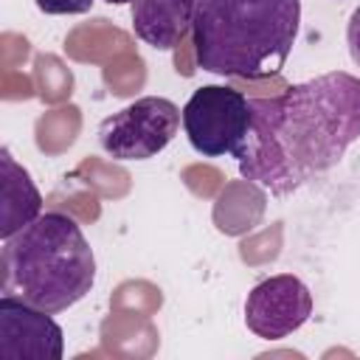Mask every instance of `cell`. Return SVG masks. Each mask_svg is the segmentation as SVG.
<instances>
[{
    "label": "cell",
    "mask_w": 360,
    "mask_h": 360,
    "mask_svg": "<svg viewBox=\"0 0 360 360\" xmlns=\"http://www.w3.org/2000/svg\"><path fill=\"white\" fill-rule=\"evenodd\" d=\"M360 138V76L321 73L270 98H250V129L236 152L239 174L287 197L340 163Z\"/></svg>",
    "instance_id": "cell-1"
},
{
    "label": "cell",
    "mask_w": 360,
    "mask_h": 360,
    "mask_svg": "<svg viewBox=\"0 0 360 360\" xmlns=\"http://www.w3.org/2000/svg\"><path fill=\"white\" fill-rule=\"evenodd\" d=\"M301 25V0H200L191 39L197 65L231 79L278 76Z\"/></svg>",
    "instance_id": "cell-2"
},
{
    "label": "cell",
    "mask_w": 360,
    "mask_h": 360,
    "mask_svg": "<svg viewBox=\"0 0 360 360\" xmlns=\"http://www.w3.org/2000/svg\"><path fill=\"white\" fill-rule=\"evenodd\" d=\"M3 295L62 312L79 304L96 281V256L79 222L62 211H45L3 239Z\"/></svg>",
    "instance_id": "cell-3"
},
{
    "label": "cell",
    "mask_w": 360,
    "mask_h": 360,
    "mask_svg": "<svg viewBox=\"0 0 360 360\" xmlns=\"http://www.w3.org/2000/svg\"><path fill=\"white\" fill-rule=\"evenodd\" d=\"M183 129L202 158H236L250 129V98L225 84H202L183 107Z\"/></svg>",
    "instance_id": "cell-4"
},
{
    "label": "cell",
    "mask_w": 360,
    "mask_h": 360,
    "mask_svg": "<svg viewBox=\"0 0 360 360\" xmlns=\"http://www.w3.org/2000/svg\"><path fill=\"white\" fill-rule=\"evenodd\" d=\"M183 124V110L163 96H143L98 124V143L112 160H149Z\"/></svg>",
    "instance_id": "cell-5"
},
{
    "label": "cell",
    "mask_w": 360,
    "mask_h": 360,
    "mask_svg": "<svg viewBox=\"0 0 360 360\" xmlns=\"http://www.w3.org/2000/svg\"><path fill=\"white\" fill-rule=\"evenodd\" d=\"M312 315L309 287L292 276L278 273L259 281L245 298V323L262 340H281L301 329Z\"/></svg>",
    "instance_id": "cell-6"
},
{
    "label": "cell",
    "mask_w": 360,
    "mask_h": 360,
    "mask_svg": "<svg viewBox=\"0 0 360 360\" xmlns=\"http://www.w3.org/2000/svg\"><path fill=\"white\" fill-rule=\"evenodd\" d=\"M65 335L51 312L17 295H0V357L3 360H62Z\"/></svg>",
    "instance_id": "cell-7"
},
{
    "label": "cell",
    "mask_w": 360,
    "mask_h": 360,
    "mask_svg": "<svg viewBox=\"0 0 360 360\" xmlns=\"http://www.w3.org/2000/svg\"><path fill=\"white\" fill-rule=\"evenodd\" d=\"M200 0H132V31L155 51H172L191 31Z\"/></svg>",
    "instance_id": "cell-8"
},
{
    "label": "cell",
    "mask_w": 360,
    "mask_h": 360,
    "mask_svg": "<svg viewBox=\"0 0 360 360\" xmlns=\"http://www.w3.org/2000/svg\"><path fill=\"white\" fill-rule=\"evenodd\" d=\"M0 163H3V225H0V236L8 239L11 233H17L20 228H25L28 222H34L42 214V197H39L37 186L31 183V174L14 163L8 149L0 152Z\"/></svg>",
    "instance_id": "cell-9"
},
{
    "label": "cell",
    "mask_w": 360,
    "mask_h": 360,
    "mask_svg": "<svg viewBox=\"0 0 360 360\" xmlns=\"http://www.w3.org/2000/svg\"><path fill=\"white\" fill-rule=\"evenodd\" d=\"M42 14H84L93 0H34Z\"/></svg>",
    "instance_id": "cell-10"
},
{
    "label": "cell",
    "mask_w": 360,
    "mask_h": 360,
    "mask_svg": "<svg viewBox=\"0 0 360 360\" xmlns=\"http://www.w3.org/2000/svg\"><path fill=\"white\" fill-rule=\"evenodd\" d=\"M346 42H349V53H352V62L360 68V6L352 11L349 17V25H346Z\"/></svg>",
    "instance_id": "cell-11"
},
{
    "label": "cell",
    "mask_w": 360,
    "mask_h": 360,
    "mask_svg": "<svg viewBox=\"0 0 360 360\" xmlns=\"http://www.w3.org/2000/svg\"><path fill=\"white\" fill-rule=\"evenodd\" d=\"M104 3H112V6H124V3H132V0H104Z\"/></svg>",
    "instance_id": "cell-12"
}]
</instances>
